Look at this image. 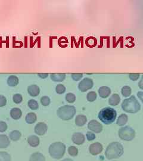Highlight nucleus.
<instances>
[{"mask_svg":"<svg viewBox=\"0 0 143 161\" xmlns=\"http://www.w3.org/2000/svg\"><path fill=\"white\" fill-rule=\"evenodd\" d=\"M123 153V147L118 142H113L108 145L105 151V155L108 159L120 158Z\"/></svg>","mask_w":143,"mask_h":161,"instance_id":"f257e3e1","label":"nucleus"},{"mask_svg":"<svg viewBox=\"0 0 143 161\" xmlns=\"http://www.w3.org/2000/svg\"><path fill=\"white\" fill-rule=\"evenodd\" d=\"M117 113L114 109L105 107L102 109L98 113L99 119L104 124L109 125L113 123L116 118Z\"/></svg>","mask_w":143,"mask_h":161,"instance_id":"f03ea898","label":"nucleus"},{"mask_svg":"<svg viewBox=\"0 0 143 161\" xmlns=\"http://www.w3.org/2000/svg\"><path fill=\"white\" fill-rule=\"evenodd\" d=\"M122 108L125 112L129 113H135L138 112L140 109L141 105L138 101L134 96L129 98L125 99L122 103Z\"/></svg>","mask_w":143,"mask_h":161,"instance_id":"7ed1b4c3","label":"nucleus"},{"mask_svg":"<svg viewBox=\"0 0 143 161\" xmlns=\"http://www.w3.org/2000/svg\"><path fill=\"white\" fill-rule=\"evenodd\" d=\"M50 156L56 159H61L66 152V146L61 142H56L52 143L48 149Z\"/></svg>","mask_w":143,"mask_h":161,"instance_id":"20e7f679","label":"nucleus"},{"mask_svg":"<svg viewBox=\"0 0 143 161\" xmlns=\"http://www.w3.org/2000/svg\"><path fill=\"white\" fill-rule=\"evenodd\" d=\"M75 113V107L70 105H64L59 107L57 111V116L59 118L64 121H68L72 119Z\"/></svg>","mask_w":143,"mask_h":161,"instance_id":"39448f33","label":"nucleus"},{"mask_svg":"<svg viewBox=\"0 0 143 161\" xmlns=\"http://www.w3.org/2000/svg\"><path fill=\"white\" fill-rule=\"evenodd\" d=\"M118 135L122 140L129 141L132 140L135 136V132L131 127L126 126L120 128L118 131Z\"/></svg>","mask_w":143,"mask_h":161,"instance_id":"423d86ee","label":"nucleus"},{"mask_svg":"<svg viewBox=\"0 0 143 161\" xmlns=\"http://www.w3.org/2000/svg\"><path fill=\"white\" fill-rule=\"evenodd\" d=\"M93 85V80L90 78H85L79 83L78 88L81 91L85 92L87 90L92 88Z\"/></svg>","mask_w":143,"mask_h":161,"instance_id":"0eeeda50","label":"nucleus"},{"mask_svg":"<svg viewBox=\"0 0 143 161\" xmlns=\"http://www.w3.org/2000/svg\"><path fill=\"white\" fill-rule=\"evenodd\" d=\"M88 128L91 131L95 133H100L103 130L102 125L96 120H91L88 124Z\"/></svg>","mask_w":143,"mask_h":161,"instance_id":"6e6552de","label":"nucleus"},{"mask_svg":"<svg viewBox=\"0 0 143 161\" xmlns=\"http://www.w3.org/2000/svg\"><path fill=\"white\" fill-rule=\"evenodd\" d=\"M103 147L100 143H94L89 146V151L92 155H97L103 151Z\"/></svg>","mask_w":143,"mask_h":161,"instance_id":"1a4fd4ad","label":"nucleus"},{"mask_svg":"<svg viewBox=\"0 0 143 161\" xmlns=\"http://www.w3.org/2000/svg\"><path fill=\"white\" fill-rule=\"evenodd\" d=\"M47 125L44 122H39L35 127V133L39 135H43L47 131Z\"/></svg>","mask_w":143,"mask_h":161,"instance_id":"9d476101","label":"nucleus"},{"mask_svg":"<svg viewBox=\"0 0 143 161\" xmlns=\"http://www.w3.org/2000/svg\"><path fill=\"white\" fill-rule=\"evenodd\" d=\"M72 141L77 144V145H81L82 144L85 142V136L82 133H75L72 135Z\"/></svg>","mask_w":143,"mask_h":161,"instance_id":"9b49d317","label":"nucleus"},{"mask_svg":"<svg viewBox=\"0 0 143 161\" xmlns=\"http://www.w3.org/2000/svg\"><path fill=\"white\" fill-rule=\"evenodd\" d=\"M111 93V90L110 88L106 86H103L101 87L98 89V94L100 97L105 99L108 97Z\"/></svg>","mask_w":143,"mask_h":161,"instance_id":"f8f14e48","label":"nucleus"},{"mask_svg":"<svg viewBox=\"0 0 143 161\" xmlns=\"http://www.w3.org/2000/svg\"><path fill=\"white\" fill-rule=\"evenodd\" d=\"M29 94L32 97H36L39 94L40 89L36 85H31L28 87Z\"/></svg>","mask_w":143,"mask_h":161,"instance_id":"ddd939ff","label":"nucleus"},{"mask_svg":"<svg viewBox=\"0 0 143 161\" xmlns=\"http://www.w3.org/2000/svg\"><path fill=\"white\" fill-rule=\"evenodd\" d=\"M10 144L9 138L4 134H0V148H7Z\"/></svg>","mask_w":143,"mask_h":161,"instance_id":"4468645a","label":"nucleus"},{"mask_svg":"<svg viewBox=\"0 0 143 161\" xmlns=\"http://www.w3.org/2000/svg\"><path fill=\"white\" fill-rule=\"evenodd\" d=\"M22 115V112L21 110L19 108H13L10 110V116L11 117L15 120L19 119Z\"/></svg>","mask_w":143,"mask_h":161,"instance_id":"2eb2a0df","label":"nucleus"},{"mask_svg":"<svg viewBox=\"0 0 143 161\" xmlns=\"http://www.w3.org/2000/svg\"><path fill=\"white\" fill-rule=\"evenodd\" d=\"M28 143L31 147H37L39 144V138L36 135H30L28 138Z\"/></svg>","mask_w":143,"mask_h":161,"instance_id":"dca6fc26","label":"nucleus"},{"mask_svg":"<svg viewBox=\"0 0 143 161\" xmlns=\"http://www.w3.org/2000/svg\"><path fill=\"white\" fill-rule=\"evenodd\" d=\"M87 122V118L84 115H79L76 116L75 119V124L77 126L82 127L84 126Z\"/></svg>","mask_w":143,"mask_h":161,"instance_id":"f3484780","label":"nucleus"},{"mask_svg":"<svg viewBox=\"0 0 143 161\" xmlns=\"http://www.w3.org/2000/svg\"><path fill=\"white\" fill-rule=\"evenodd\" d=\"M29 161H45V158L41 153L36 152L31 155Z\"/></svg>","mask_w":143,"mask_h":161,"instance_id":"a211bd4d","label":"nucleus"},{"mask_svg":"<svg viewBox=\"0 0 143 161\" xmlns=\"http://www.w3.org/2000/svg\"><path fill=\"white\" fill-rule=\"evenodd\" d=\"M50 78L54 82H62L66 78L65 74H51Z\"/></svg>","mask_w":143,"mask_h":161,"instance_id":"6ab92c4d","label":"nucleus"},{"mask_svg":"<svg viewBox=\"0 0 143 161\" xmlns=\"http://www.w3.org/2000/svg\"><path fill=\"white\" fill-rule=\"evenodd\" d=\"M120 101V98L119 96L117 94H113L109 100V103L111 106H117L119 104Z\"/></svg>","mask_w":143,"mask_h":161,"instance_id":"aec40b11","label":"nucleus"},{"mask_svg":"<svg viewBox=\"0 0 143 161\" xmlns=\"http://www.w3.org/2000/svg\"><path fill=\"white\" fill-rule=\"evenodd\" d=\"M37 117L35 113L30 112L26 115L25 117V121L29 124H32L36 121Z\"/></svg>","mask_w":143,"mask_h":161,"instance_id":"412c9836","label":"nucleus"},{"mask_svg":"<svg viewBox=\"0 0 143 161\" xmlns=\"http://www.w3.org/2000/svg\"><path fill=\"white\" fill-rule=\"evenodd\" d=\"M7 82L8 86L15 87L19 84V78L15 75H11L8 78Z\"/></svg>","mask_w":143,"mask_h":161,"instance_id":"4be33fe9","label":"nucleus"},{"mask_svg":"<svg viewBox=\"0 0 143 161\" xmlns=\"http://www.w3.org/2000/svg\"><path fill=\"white\" fill-rule=\"evenodd\" d=\"M128 118L126 114H122L119 116L116 124L119 126H123L128 122Z\"/></svg>","mask_w":143,"mask_h":161,"instance_id":"5701e85b","label":"nucleus"},{"mask_svg":"<svg viewBox=\"0 0 143 161\" xmlns=\"http://www.w3.org/2000/svg\"><path fill=\"white\" fill-rule=\"evenodd\" d=\"M21 135H22L21 133L18 130H14L9 134L10 138L14 141H16L20 140Z\"/></svg>","mask_w":143,"mask_h":161,"instance_id":"b1692460","label":"nucleus"},{"mask_svg":"<svg viewBox=\"0 0 143 161\" xmlns=\"http://www.w3.org/2000/svg\"><path fill=\"white\" fill-rule=\"evenodd\" d=\"M121 93L123 96L125 97H129L131 94V88L128 86H124L122 88Z\"/></svg>","mask_w":143,"mask_h":161,"instance_id":"393cba45","label":"nucleus"},{"mask_svg":"<svg viewBox=\"0 0 143 161\" xmlns=\"http://www.w3.org/2000/svg\"><path fill=\"white\" fill-rule=\"evenodd\" d=\"M11 156L5 152H0V161H11Z\"/></svg>","mask_w":143,"mask_h":161,"instance_id":"a878e982","label":"nucleus"},{"mask_svg":"<svg viewBox=\"0 0 143 161\" xmlns=\"http://www.w3.org/2000/svg\"><path fill=\"white\" fill-rule=\"evenodd\" d=\"M97 96V94L95 91H90L87 94L86 99L88 102H92L96 100Z\"/></svg>","mask_w":143,"mask_h":161,"instance_id":"bb28decb","label":"nucleus"},{"mask_svg":"<svg viewBox=\"0 0 143 161\" xmlns=\"http://www.w3.org/2000/svg\"><path fill=\"white\" fill-rule=\"evenodd\" d=\"M28 106L32 110H36L39 108V104L38 103L33 99L30 100L28 103Z\"/></svg>","mask_w":143,"mask_h":161,"instance_id":"cd10ccee","label":"nucleus"},{"mask_svg":"<svg viewBox=\"0 0 143 161\" xmlns=\"http://www.w3.org/2000/svg\"><path fill=\"white\" fill-rule=\"evenodd\" d=\"M66 100L69 103H73L76 100V96L74 94L69 93L66 95Z\"/></svg>","mask_w":143,"mask_h":161,"instance_id":"c85d7f7f","label":"nucleus"},{"mask_svg":"<svg viewBox=\"0 0 143 161\" xmlns=\"http://www.w3.org/2000/svg\"><path fill=\"white\" fill-rule=\"evenodd\" d=\"M68 153L72 156H76L78 154V149L75 146H70L68 148Z\"/></svg>","mask_w":143,"mask_h":161,"instance_id":"c756f323","label":"nucleus"},{"mask_svg":"<svg viewBox=\"0 0 143 161\" xmlns=\"http://www.w3.org/2000/svg\"><path fill=\"white\" fill-rule=\"evenodd\" d=\"M13 102L16 104L20 103L23 100V97L21 94H16L13 97Z\"/></svg>","mask_w":143,"mask_h":161,"instance_id":"7c9ffc66","label":"nucleus"},{"mask_svg":"<svg viewBox=\"0 0 143 161\" xmlns=\"http://www.w3.org/2000/svg\"><path fill=\"white\" fill-rule=\"evenodd\" d=\"M41 103L44 106H47L50 104V99L48 96H43L41 99Z\"/></svg>","mask_w":143,"mask_h":161,"instance_id":"2f4dec72","label":"nucleus"},{"mask_svg":"<svg viewBox=\"0 0 143 161\" xmlns=\"http://www.w3.org/2000/svg\"><path fill=\"white\" fill-rule=\"evenodd\" d=\"M56 91L58 94H63L66 91V87L62 84H58L56 87Z\"/></svg>","mask_w":143,"mask_h":161,"instance_id":"473e14b6","label":"nucleus"},{"mask_svg":"<svg viewBox=\"0 0 143 161\" xmlns=\"http://www.w3.org/2000/svg\"><path fill=\"white\" fill-rule=\"evenodd\" d=\"M71 77L73 79V80L78 81V80H81V78L83 77V74H79V73L72 74H71Z\"/></svg>","mask_w":143,"mask_h":161,"instance_id":"72a5a7b5","label":"nucleus"},{"mask_svg":"<svg viewBox=\"0 0 143 161\" xmlns=\"http://www.w3.org/2000/svg\"><path fill=\"white\" fill-rule=\"evenodd\" d=\"M7 130V125L4 121H0V132H5Z\"/></svg>","mask_w":143,"mask_h":161,"instance_id":"f704fd0d","label":"nucleus"},{"mask_svg":"<svg viewBox=\"0 0 143 161\" xmlns=\"http://www.w3.org/2000/svg\"><path fill=\"white\" fill-rule=\"evenodd\" d=\"M86 138L88 141H92L94 139H95V138H96L95 134H94L93 133L89 132V131L87 132V133L86 134Z\"/></svg>","mask_w":143,"mask_h":161,"instance_id":"c9c22d12","label":"nucleus"},{"mask_svg":"<svg viewBox=\"0 0 143 161\" xmlns=\"http://www.w3.org/2000/svg\"><path fill=\"white\" fill-rule=\"evenodd\" d=\"M140 75L139 74H129V78L131 80L135 81V80H138Z\"/></svg>","mask_w":143,"mask_h":161,"instance_id":"e433bc0d","label":"nucleus"},{"mask_svg":"<svg viewBox=\"0 0 143 161\" xmlns=\"http://www.w3.org/2000/svg\"><path fill=\"white\" fill-rule=\"evenodd\" d=\"M7 99L6 98L2 95H0V107H3L6 105Z\"/></svg>","mask_w":143,"mask_h":161,"instance_id":"4c0bfd02","label":"nucleus"},{"mask_svg":"<svg viewBox=\"0 0 143 161\" xmlns=\"http://www.w3.org/2000/svg\"><path fill=\"white\" fill-rule=\"evenodd\" d=\"M38 76L42 78V79H45L46 78L48 77V74H46V73H39V74H38Z\"/></svg>","mask_w":143,"mask_h":161,"instance_id":"58836bf2","label":"nucleus"},{"mask_svg":"<svg viewBox=\"0 0 143 161\" xmlns=\"http://www.w3.org/2000/svg\"><path fill=\"white\" fill-rule=\"evenodd\" d=\"M137 96L143 103V91H139L137 93Z\"/></svg>","mask_w":143,"mask_h":161,"instance_id":"ea45409f","label":"nucleus"},{"mask_svg":"<svg viewBox=\"0 0 143 161\" xmlns=\"http://www.w3.org/2000/svg\"><path fill=\"white\" fill-rule=\"evenodd\" d=\"M138 86H139L140 88L143 90V75L142 76V77H141V80H140V82L138 83Z\"/></svg>","mask_w":143,"mask_h":161,"instance_id":"a19ab883","label":"nucleus"},{"mask_svg":"<svg viewBox=\"0 0 143 161\" xmlns=\"http://www.w3.org/2000/svg\"><path fill=\"white\" fill-rule=\"evenodd\" d=\"M62 161H73L71 159H69V158H66V159H64V160H63Z\"/></svg>","mask_w":143,"mask_h":161,"instance_id":"79ce46f5","label":"nucleus"}]
</instances>
